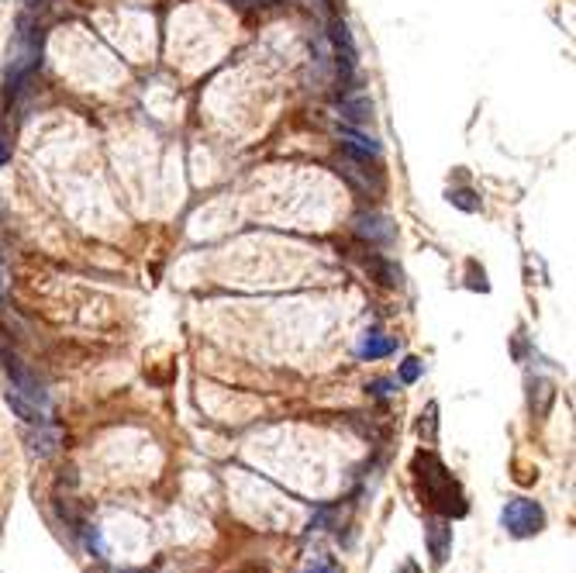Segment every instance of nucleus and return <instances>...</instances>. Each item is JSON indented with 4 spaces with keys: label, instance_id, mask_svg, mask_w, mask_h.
<instances>
[{
    "label": "nucleus",
    "instance_id": "obj_1",
    "mask_svg": "<svg viewBox=\"0 0 576 573\" xmlns=\"http://www.w3.org/2000/svg\"><path fill=\"white\" fill-rule=\"evenodd\" d=\"M415 480H418V498H422V505L432 511V515H439V518H466L469 515V501H466V490L463 484L452 477V470L432 453V449H422L418 456H415Z\"/></svg>",
    "mask_w": 576,
    "mask_h": 573
},
{
    "label": "nucleus",
    "instance_id": "obj_2",
    "mask_svg": "<svg viewBox=\"0 0 576 573\" xmlns=\"http://www.w3.org/2000/svg\"><path fill=\"white\" fill-rule=\"evenodd\" d=\"M501 525L514 539H532L545 529V507L532 498H511L508 505L501 507Z\"/></svg>",
    "mask_w": 576,
    "mask_h": 573
},
{
    "label": "nucleus",
    "instance_id": "obj_3",
    "mask_svg": "<svg viewBox=\"0 0 576 573\" xmlns=\"http://www.w3.org/2000/svg\"><path fill=\"white\" fill-rule=\"evenodd\" d=\"M424 542H428V556L435 567H445L452 556V522L449 518H424Z\"/></svg>",
    "mask_w": 576,
    "mask_h": 573
},
{
    "label": "nucleus",
    "instance_id": "obj_4",
    "mask_svg": "<svg viewBox=\"0 0 576 573\" xmlns=\"http://www.w3.org/2000/svg\"><path fill=\"white\" fill-rule=\"evenodd\" d=\"M328 39H332V56H335V66L342 73V80H349L355 73V63H359V52H355V42H353V31H349V24L342 22H332V31H328Z\"/></svg>",
    "mask_w": 576,
    "mask_h": 573
},
{
    "label": "nucleus",
    "instance_id": "obj_5",
    "mask_svg": "<svg viewBox=\"0 0 576 573\" xmlns=\"http://www.w3.org/2000/svg\"><path fill=\"white\" fill-rule=\"evenodd\" d=\"M353 232L370 245H390L397 239V228L390 225V218L383 215H373V211H362L353 218Z\"/></svg>",
    "mask_w": 576,
    "mask_h": 573
},
{
    "label": "nucleus",
    "instance_id": "obj_6",
    "mask_svg": "<svg viewBox=\"0 0 576 573\" xmlns=\"http://www.w3.org/2000/svg\"><path fill=\"white\" fill-rule=\"evenodd\" d=\"M338 138H342V145H345L353 155H359V159H380L377 138H366V135L349 128V125H345V128H338Z\"/></svg>",
    "mask_w": 576,
    "mask_h": 573
},
{
    "label": "nucleus",
    "instance_id": "obj_7",
    "mask_svg": "<svg viewBox=\"0 0 576 573\" xmlns=\"http://www.w3.org/2000/svg\"><path fill=\"white\" fill-rule=\"evenodd\" d=\"M59 449V428L56 425H39V432L35 436H28V453L31 456H39V460H48L52 453Z\"/></svg>",
    "mask_w": 576,
    "mask_h": 573
},
{
    "label": "nucleus",
    "instance_id": "obj_8",
    "mask_svg": "<svg viewBox=\"0 0 576 573\" xmlns=\"http://www.w3.org/2000/svg\"><path fill=\"white\" fill-rule=\"evenodd\" d=\"M397 353V339L383 335V331H366L359 342V356L362 359H383V356Z\"/></svg>",
    "mask_w": 576,
    "mask_h": 573
},
{
    "label": "nucleus",
    "instance_id": "obj_9",
    "mask_svg": "<svg viewBox=\"0 0 576 573\" xmlns=\"http://www.w3.org/2000/svg\"><path fill=\"white\" fill-rule=\"evenodd\" d=\"M366 269H370V277L383 286H400V269L394 263H387L383 256H370L366 260Z\"/></svg>",
    "mask_w": 576,
    "mask_h": 573
},
{
    "label": "nucleus",
    "instance_id": "obj_10",
    "mask_svg": "<svg viewBox=\"0 0 576 573\" xmlns=\"http://www.w3.org/2000/svg\"><path fill=\"white\" fill-rule=\"evenodd\" d=\"M342 110H345V118L355 121V125H362V121H370V114H373V101L362 93V97H345L342 101Z\"/></svg>",
    "mask_w": 576,
    "mask_h": 573
},
{
    "label": "nucleus",
    "instance_id": "obj_11",
    "mask_svg": "<svg viewBox=\"0 0 576 573\" xmlns=\"http://www.w3.org/2000/svg\"><path fill=\"white\" fill-rule=\"evenodd\" d=\"M449 198V204H456V207H463V211H469V215H476L484 204H480V198L473 194V190H449L445 194Z\"/></svg>",
    "mask_w": 576,
    "mask_h": 573
},
{
    "label": "nucleus",
    "instance_id": "obj_12",
    "mask_svg": "<svg viewBox=\"0 0 576 573\" xmlns=\"http://www.w3.org/2000/svg\"><path fill=\"white\" fill-rule=\"evenodd\" d=\"M435 425H439V404L432 401L428 411L422 415V421H418V436H422L424 442H435Z\"/></svg>",
    "mask_w": 576,
    "mask_h": 573
},
{
    "label": "nucleus",
    "instance_id": "obj_13",
    "mask_svg": "<svg viewBox=\"0 0 576 573\" xmlns=\"http://www.w3.org/2000/svg\"><path fill=\"white\" fill-rule=\"evenodd\" d=\"M301 573H342V567L335 563L332 556H325V552H314L308 563H304V570Z\"/></svg>",
    "mask_w": 576,
    "mask_h": 573
},
{
    "label": "nucleus",
    "instance_id": "obj_14",
    "mask_svg": "<svg viewBox=\"0 0 576 573\" xmlns=\"http://www.w3.org/2000/svg\"><path fill=\"white\" fill-rule=\"evenodd\" d=\"M424 374V363L422 359H415V356H407L404 363H400V383H418V376Z\"/></svg>",
    "mask_w": 576,
    "mask_h": 573
},
{
    "label": "nucleus",
    "instance_id": "obj_15",
    "mask_svg": "<svg viewBox=\"0 0 576 573\" xmlns=\"http://www.w3.org/2000/svg\"><path fill=\"white\" fill-rule=\"evenodd\" d=\"M366 391L373 397H390L397 391V380H373V383H366Z\"/></svg>",
    "mask_w": 576,
    "mask_h": 573
},
{
    "label": "nucleus",
    "instance_id": "obj_16",
    "mask_svg": "<svg viewBox=\"0 0 576 573\" xmlns=\"http://www.w3.org/2000/svg\"><path fill=\"white\" fill-rule=\"evenodd\" d=\"M11 163V149H7V135H4V125H0V166Z\"/></svg>",
    "mask_w": 576,
    "mask_h": 573
},
{
    "label": "nucleus",
    "instance_id": "obj_17",
    "mask_svg": "<svg viewBox=\"0 0 576 573\" xmlns=\"http://www.w3.org/2000/svg\"><path fill=\"white\" fill-rule=\"evenodd\" d=\"M394 573H422V567H418L415 560H404V563H400V567H397Z\"/></svg>",
    "mask_w": 576,
    "mask_h": 573
}]
</instances>
